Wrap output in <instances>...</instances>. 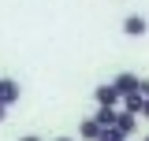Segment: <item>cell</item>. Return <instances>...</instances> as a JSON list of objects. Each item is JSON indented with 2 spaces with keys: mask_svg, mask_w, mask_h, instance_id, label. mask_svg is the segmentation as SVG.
Instances as JSON below:
<instances>
[{
  "mask_svg": "<svg viewBox=\"0 0 149 141\" xmlns=\"http://www.w3.org/2000/svg\"><path fill=\"white\" fill-rule=\"evenodd\" d=\"M112 86H116V93H119V97H134V93H138V86H142V78H138L134 70H119V74L112 78Z\"/></svg>",
  "mask_w": 149,
  "mask_h": 141,
  "instance_id": "6da1fadb",
  "label": "cell"
},
{
  "mask_svg": "<svg viewBox=\"0 0 149 141\" xmlns=\"http://www.w3.org/2000/svg\"><path fill=\"white\" fill-rule=\"evenodd\" d=\"M93 100H97V108H119V104H123V97L116 93L112 82H101V86L93 89Z\"/></svg>",
  "mask_w": 149,
  "mask_h": 141,
  "instance_id": "7a4b0ae2",
  "label": "cell"
},
{
  "mask_svg": "<svg viewBox=\"0 0 149 141\" xmlns=\"http://www.w3.org/2000/svg\"><path fill=\"white\" fill-rule=\"evenodd\" d=\"M19 97H22V89H19L15 78H0V104L11 108V104H19Z\"/></svg>",
  "mask_w": 149,
  "mask_h": 141,
  "instance_id": "3957f363",
  "label": "cell"
},
{
  "mask_svg": "<svg viewBox=\"0 0 149 141\" xmlns=\"http://www.w3.org/2000/svg\"><path fill=\"white\" fill-rule=\"evenodd\" d=\"M123 34L127 37H146L149 34V19L146 15H127L123 19Z\"/></svg>",
  "mask_w": 149,
  "mask_h": 141,
  "instance_id": "277c9868",
  "label": "cell"
},
{
  "mask_svg": "<svg viewBox=\"0 0 149 141\" xmlns=\"http://www.w3.org/2000/svg\"><path fill=\"white\" fill-rule=\"evenodd\" d=\"M116 130L123 134V138H134V130H138V115H127V111H116Z\"/></svg>",
  "mask_w": 149,
  "mask_h": 141,
  "instance_id": "5b68a950",
  "label": "cell"
},
{
  "mask_svg": "<svg viewBox=\"0 0 149 141\" xmlns=\"http://www.w3.org/2000/svg\"><path fill=\"white\" fill-rule=\"evenodd\" d=\"M101 138V126H97V119H78V141H97Z\"/></svg>",
  "mask_w": 149,
  "mask_h": 141,
  "instance_id": "8992f818",
  "label": "cell"
},
{
  "mask_svg": "<svg viewBox=\"0 0 149 141\" xmlns=\"http://www.w3.org/2000/svg\"><path fill=\"white\" fill-rule=\"evenodd\" d=\"M116 111H119V108H97V111H93L97 126H101V130H112V126H116Z\"/></svg>",
  "mask_w": 149,
  "mask_h": 141,
  "instance_id": "52a82bcc",
  "label": "cell"
},
{
  "mask_svg": "<svg viewBox=\"0 0 149 141\" xmlns=\"http://www.w3.org/2000/svg\"><path fill=\"white\" fill-rule=\"evenodd\" d=\"M142 108H146V97L134 93V97H123V108H119V111H127V115H142Z\"/></svg>",
  "mask_w": 149,
  "mask_h": 141,
  "instance_id": "ba28073f",
  "label": "cell"
},
{
  "mask_svg": "<svg viewBox=\"0 0 149 141\" xmlns=\"http://www.w3.org/2000/svg\"><path fill=\"white\" fill-rule=\"evenodd\" d=\"M97 141H127V138H123V134L112 126V130H101V138H97Z\"/></svg>",
  "mask_w": 149,
  "mask_h": 141,
  "instance_id": "9c48e42d",
  "label": "cell"
},
{
  "mask_svg": "<svg viewBox=\"0 0 149 141\" xmlns=\"http://www.w3.org/2000/svg\"><path fill=\"white\" fill-rule=\"evenodd\" d=\"M138 93H142V97L149 100V78H142V86H138Z\"/></svg>",
  "mask_w": 149,
  "mask_h": 141,
  "instance_id": "30bf717a",
  "label": "cell"
},
{
  "mask_svg": "<svg viewBox=\"0 0 149 141\" xmlns=\"http://www.w3.org/2000/svg\"><path fill=\"white\" fill-rule=\"evenodd\" d=\"M19 141H41V138H37V134H22Z\"/></svg>",
  "mask_w": 149,
  "mask_h": 141,
  "instance_id": "8fae6325",
  "label": "cell"
},
{
  "mask_svg": "<svg viewBox=\"0 0 149 141\" xmlns=\"http://www.w3.org/2000/svg\"><path fill=\"white\" fill-rule=\"evenodd\" d=\"M4 119H8V108H4V104H0V123H4Z\"/></svg>",
  "mask_w": 149,
  "mask_h": 141,
  "instance_id": "7c38bea8",
  "label": "cell"
},
{
  "mask_svg": "<svg viewBox=\"0 0 149 141\" xmlns=\"http://www.w3.org/2000/svg\"><path fill=\"white\" fill-rule=\"evenodd\" d=\"M142 119H149V100H146V108H142Z\"/></svg>",
  "mask_w": 149,
  "mask_h": 141,
  "instance_id": "4fadbf2b",
  "label": "cell"
},
{
  "mask_svg": "<svg viewBox=\"0 0 149 141\" xmlns=\"http://www.w3.org/2000/svg\"><path fill=\"white\" fill-rule=\"evenodd\" d=\"M56 141H74V138H56Z\"/></svg>",
  "mask_w": 149,
  "mask_h": 141,
  "instance_id": "5bb4252c",
  "label": "cell"
},
{
  "mask_svg": "<svg viewBox=\"0 0 149 141\" xmlns=\"http://www.w3.org/2000/svg\"><path fill=\"white\" fill-rule=\"evenodd\" d=\"M142 141H149V134H146V138H142Z\"/></svg>",
  "mask_w": 149,
  "mask_h": 141,
  "instance_id": "9a60e30c",
  "label": "cell"
}]
</instances>
